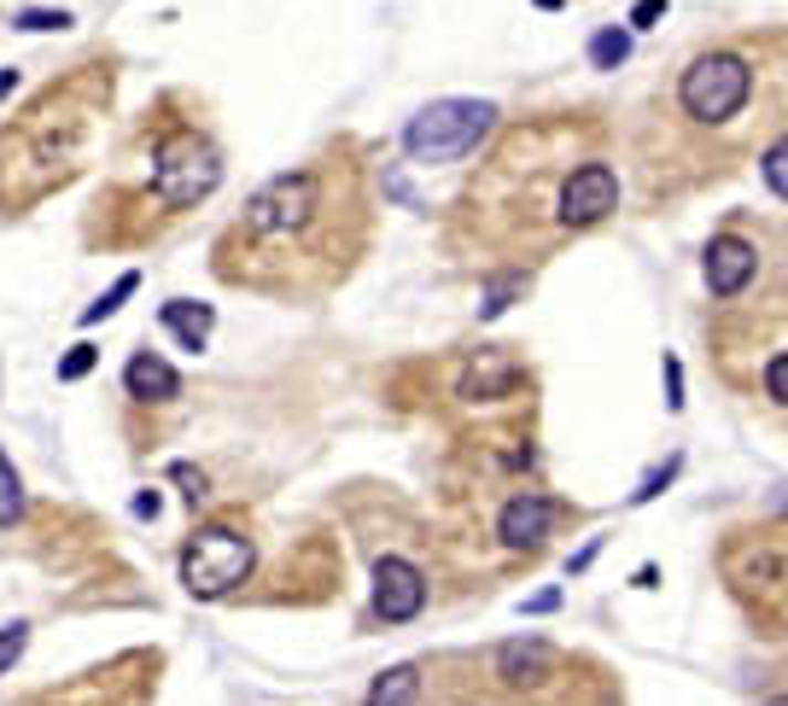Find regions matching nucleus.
Listing matches in <instances>:
<instances>
[{"label":"nucleus","instance_id":"5701e85b","mask_svg":"<svg viewBox=\"0 0 788 706\" xmlns=\"http://www.w3.org/2000/svg\"><path fill=\"white\" fill-rule=\"evenodd\" d=\"M765 391H771V403L788 409V350H782V357H771V368H765Z\"/></svg>","mask_w":788,"mask_h":706},{"label":"nucleus","instance_id":"cd10ccee","mask_svg":"<svg viewBox=\"0 0 788 706\" xmlns=\"http://www.w3.org/2000/svg\"><path fill=\"white\" fill-rule=\"evenodd\" d=\"M158 508H164L158 491H140V496H135V514H140V520H158Z\"/></svg>","mask_w":788,"mask_h":706},{"label":"nucleus","instance_id":"f3484780","mask_svg":"<svg viewBox=\"0 0 788 706\" xmlns=\"http://www.w3.org/2000/svg\"><path fill=\"white\" fill-rule=\"evenodd\" d=\"M759 176H765V187H771L777 199H788V135L771 140V152L759 158Z\"/></svg>","mask_w":788,"mask_h":706},{"label":"nucleus","instance_id":"f257e3e1","mask_svg":"<svg viewBox=\"0 0 788 706\" xmlns=\"http://www.w3.org/2000/svg\"><path fill=\"white\" fill-rule=\"evenodd\" d=\"M496 106L491 99H432L409 117L403 129V152L421 158V164H450V158H467L480 140L491 135Z\"/></svg>","mask_w":788,"mask_h":706},{"label":"nucleus","instance_id":"6ab92c4d","mask_svg":"<svg viewBox=\"0 0 788 706\" xmlns=\"http://www.w3.org/2000/svg\"><path fill=\"white\" fill-rule=\"evenodd\" d=\"M521 286H526L521 275H508V281H496V286H491V293H485V304H480V316H485V322H491V316H503V309H508V298H514V293H521Z\"/></svg>","mask_w":788,"mask_h":706},{"label":"nucleus","instance_id":"393cba45","mask_svg":"<svg viewBox=\"0 0 788 706\" xmlns=\"http://www.w3.org/2000/svg\"><path fill=\"white\" fill-rule=\"evenodd\" d=\"M672 473H677V455H672V462L660 467V473H649V480H642V491H631V503H649V496H660V491H666V480H672Z\"/></svg>","mask_w":788,"mask_h":706},{"label":"nucleus","instance_id":"6e6552de","mask_svg":"<svg viewBox=\"0 0 788 706\" xmlns=\"http://www.w3.org/2000/svg\"><path fill=\"white\" fill-rule=\"evenodd\" d=\"M555 666H561V654H555L544 636H514L496 649V672H503L514 689H544L555 677Z\"/></svg>","mask_w":788,"mask_h":706},{"label":"nucleus","instance_id":"2f4dec72","mask_svg":"<svg viewBox=\"0 0 788 706\" xmlns=\"http://www.w3.org/2000/svg\"><path fill=\"white\" fill-rule=\"evenodd\" d=\"M537 7H549V12H555V7H561V0H537Z\"/></svg>","mask_w":788,"mask_h":706},{"label":"nucleus","instance_id":"7c9ffc66","mask_svg":"<svg viewBox=\"0 0 788 706\" xmlns=\"http://www.w3.org/2000/svg\"><path fill=\"white\" fill-rule=\"evenodd\" d=\"M765 706H788V695H771V700H765Z\"/></svg>","mask_w":788,"mask_h":706},{"label":"nucleus","instance_id":"dca6fc26","mask_svg":"<svg viewBox=\"0 0 788 706\" xmlns=\"http://www.w3.org/2000/svg\"><path fill=\"white\" fill-rule=\"evenodd\" d=\"M135 286H140V275H135V268H129V275H117V281H112V293H99L88 309H82V327H94V322L117 316V309H123V298H135Z\"/></svg>","mask_w":788,"mask_h":706},{"label":"nucleus","instance_id":"4be33fe9","mask_svg":"<svg viewBox=\"0 0 788 706\" xmlns=\"http://www.w3.org/2000/svg\"><path fill=\"white\" fill-rule=\"evenodd\" d=\"M24 642H30L24 625H0V672H12V660L24 654Z\"/></svg>","mask_w":788,"mask_h":706},{"label":"nucleus","instance_id":"c756f323","mask_svg":"<svg viewBox=\"0 0 788 706\" xmlns=\"http://www.w3.org/2000/svg\"><path fill=\"white\" fill-rule=\"evenodd\" d=\"M12 88H18V71H0V99H7Z\"/></svg>","mask_w":788,"mask_h":706},{"label":"nucleus","instance_id":"c85d7f7f","mask_svg":"<svg viewBox=\"0 0 788 706\" xmlns=\"http://www.w3.org/2000/svg\"><path fill=\"white\" fill-rule=\"evenodd\" d=\"M555 608H561V590H544V596L526 601V613H555Z\"/></svg>","mask_w":788,"mask_h":706},{"label":"nucleus","instance_id":"f8f14e48","mask_svg":"<svg viewBox=\"0 0 788 706\" xmlns=\"http://www.w3.org/2000/svg\"><path fill=\"white\" fill-rule=\"evenodd\" d=\"M158 316H164V327L181 339V350H204V339H211V327H217L211 304H193V298H170Z\"/></svg>","mask_w":788,"mask_h":706},{"label":"nucleus","instance_id":"9b49d317","mask_svg":"<svg viewBox=\"0 0 788 706\" xmlns=\"http://www.w3.org/2000/svg\"><path fill=\"white\" fill-rule=\"evenodd\" d=\"M123 386H129V398H140V403H170L181 391V373L164 357H153V350H140V357H129V368H123Z\"/></svg>","mask_w":788,"mask_h":706},{"label":"nucleus","instance_id":"20e7f679","mask_svg":"<svg viewBox=\"0 0 788 706\" xmlns=\"http://www.w3.org/2000/svg\"><path fill=\"white\" fill-rule=\"evenodd\" d=\"M252 537H240L234 526H204L188 555H181V584H188L193 596L217 601L228 596L234 584H245V572H252Z\"/></svg>","mask_w":788,"mask_h":706},{"label":"nucleus","instance_id":"a878e982","mask_svg":"<svg viewBox=\"0 0 788 706\" xmlns=\"http://www.w3.org/2000/svg\"><path fill=\"white\" fill-rule=\"evenodd\" d=\"M666 409H683V368H677V357H666Z\"/></svg>","mask_w":788,"mask_h":706},{"label":"nucleus","instance_id":"b1692460","mask_svg":"<svg viewBox=\"0 0 788 706\" xmlns=\"http://www.w3.org/2000/svg\"><path fill=\"white\" fill-rule=\"evenodd\" d=\"M660 18H666V0H637V7H631V30H654Z\"/></svg>","mask_w":788,"mask_h":706},{"label":"nucleus","instance_id":"ddd939ff","mask_svg":"<svg viewBox=\"0 0 788 706\" xmlns=\"http://www.w3.org/2000/svg\"><path fill=\"white\" fill-rule=\"evenodd\" d=\"M421 700V672L414 666H391L386 677H375V689H368L363 706H414Z\"/></svg>","mask_w":788,"mask_h":706},{"label":"nucleus","instance_id":"2eb2a0df","mask_svg":"<svg viewBox=\"0 0 788 706\" xmlns=\"http://www.w3.org/2000/svg\"><path fill=\"white\" fill-rule=\"evenodd\" d=\"M508 386H514V368L480 357V362H473V373H467V386H462V398H485V391H508Z\"/></svg>","mask_w":788,"mask_h":706},{"label":"nucleus","instance_id":"423d86ee","mask_svg":"<svg viewBox=\"0 0 788 706\" xmlns=\"http://www.w3.org/2000/svg\"><path fill=\"white\" fill-rule=\"evenodd\" d=\"M619 204V176L608 164H578L561 187V222L567 228H596Z\"/></svg>","mask_w":788,"mask_h":706},{"label":"nucleus","instance_id":"7ed1b4c3","mask_svg":"<svg viewBox=\"0 0 788 706\" xmlns=\"http://www.w3.org/2000/svg\"><path fill=\"white\" fill-rule=\"evenodd\" d=\"M322 211V176L316 170H286L275 181H263L252 199H245V217H240V234L252 240H293L304 234Z\"/></svg>","mask_w":788,"mask_h":706},{"label":"nucleus","instance_id":"bb28decb","mask_svg":"<svg viewBox=\"0 0 788 706\" xmlns=\"http://www.w3.org/2000/svg\"><path fill=\"white\" fill-rule=\"evenodd\" d=\"M176 480H181V485H188V503H199V496H204V473H199V467H188V462H176Z\"/></svg>","mask_w":788,"mask_h":706},{"label":"nucleus","instance_id":"1a4fd4ad","mask_svg":"<svg viewBox=\"0 0 788 706\" xmlns=\"http://www.w3.org/2000/svg\"><path fill=\"white\" fill-rule=\"evenodd\" d=\"M754 268H759V252L742 234H718L707 245V286H713V298H736L742 286L754 281Z\"/></svg>","mask_w":788,"mask_h":706},{"label":"nucleus","instance_id":"0eeeda50","mask_svg":"<svg viewBox=\"0 0 788 706\" xmlns=\"http://www.w3.org/2000/svg\"><path fill=\"white\" fill-rule=\"evenodd\" d=\"M427 608V578L414 560L403 555H386L375 567V613L386 619V625H409L414 613Z\"/></svg>","mask_w":788,"mask_h":706},{"label":"nucleus","instance_id":"4468645a","mask_svg":"<svg viewBox=\"0 0 788 706\" xmlns=\"http://www.w3.org/2000/svg\"><path fill=\"white\" fill-rule=\"evenodd\" d=\"M590 59H596V71H619L631 59V30H619V24L596 30L590 35Z\"/></svg>","mask_w":788,"mask_h":706},{"label":"nucleus","instance_id":"9d476101","mask_svg":"<svg viewBox=\"0 0 788 706\" xmlns=\"http://www.w3.org/2000/svg\"><path fill=\"white\" fill-rule=\"evenodd\" d=\"M549 526H555V503H549V496H537V491H521L503 508V544L508 549H544Z\"/></svg>","mask_w":788,"mask_h":706},{"label":"nucleus","instance_id":"a211bd4d","mask_svg":"<svg viewBox=\"0 0 788 706\" xmlns=\"http://www.w3.org/2000/svg\"><path fill=\"white\" fill-rule=\"evenodd\" d=\"M18 514H24V485H18L12 462H7V455H0V526H12Z\"/></svg>","mask_w":788,"mask_h":706},{"label":"nucleus","instance_id":"412c9836","mask_svg":"<svg viewBox=\"0 0 788 706\" xmlns=\"http://www.w3.org/2000/svg\"><path fill=\"white\" fill-rule=\"evenodd\" d=\"M65 24H71V12H18V18H12V30H30V35L65 30Z\"/></svg>","mask_w":788,"mask_h":706},{"label":"nucleus","instance_id":"f03ea898","mask_svg":"<svg viewBox=\"0 0 788 706\" xmlns=\"http://www.w3.org/2000/svg\"><path fill=\"white\" fill-rule=\"evenodd\" d=\"M222 181V152L199 129H170L153 147V199L164 211H188V204L211 199Z\"/></svg>","mask_w":788,"mask_h":706},{"label":"nucleus","instance_id":"39448f33","mask_svg":"<svg viewBox=\"0 0 788 706\" xmlns=\"http://www.w3.org/2000/svg\"><path fill=\"white\" fill-rule=\"evenodd\" d=\"M748 88H754V71L748 59L736 53H701L690 71H683V112L695 123H724L748 106Z\"/></svg>","mask_w":788,"mask_h":706},{"label":"nucleus","instance_id":"aec40b11","mask_svg":"<svg viewBox=\"0 0 788 706\" xmlns=\"http://www.w3.org/2000/svg\"><path fill=\"white\" fill-rule=\"evenodd\" d=\"M94 362H99L94 345H71V357L59 362V380H82V373H94Z\"/></svg>","mask_w":788,"mask_h":706}]
</instances>
